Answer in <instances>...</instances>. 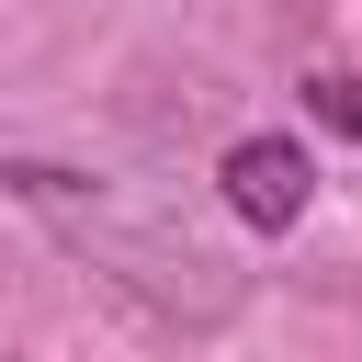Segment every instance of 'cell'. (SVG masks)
<instances>
[{"mask_svg":"<svg viewBox=\"0 0 362 362\" xmlns=\"http://www.w3.org/2000/svg\"><path fill=\"white\" fill-rule=\"evenodd\" d=\"M215 181H226V215H238V226H260V238H283V226L317 204V158H305L294 136H238Z\"/></svg>","mask_w":362,"mask_h":362,"instance_id":"1","label":"cell"},{"mask_svg":"<svg viewBox=\"0 0 362 362\" xmlns=\"http://www.w3.org/2000/svg\"><path fill=\"white\" fill-rule=\"evenodd\" d=\"M305 113H317V124H339V136L362 147V79H351V68H317V79H305Z\"/></svg>","mask_w":362,"mask_h":362,"instance_id":"2","label":"cell"}]
</instances>
